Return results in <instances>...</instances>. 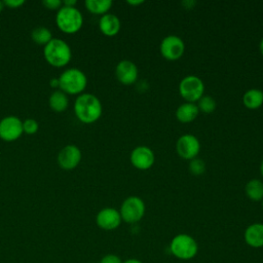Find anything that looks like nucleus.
<instances>
[{
    "mask_svg": "<svg viewBox=\"0 0 263 263\" xmlns=\"http://www.w3.org/2000/svg\"><path fill=\"white\" fill-rule=\"evenodd\" d=\"M103 107L98 97L92 93H81L74 103L76 117L83 123L96 122L102 115Z\"/></svg>",
    "mask_w": 263,
    "mask_h": 263,
    "instance_id": "nucleus-1",
    "label": "nucleus"
},
{
    "mask_svg": "<svg viewBox=\"0 0 263 263\" xmlns=\"http://www.w3.org/2000/svg\"><path fill=\"white\" fill-rule=\"evenodd\" d=\"M43 55L50 66L62 68L70 63L72 51L66 41L60 38H52L44 46Z\"/></svg>",
    "mask_w": 263,
    "mask_h": 263,
    "instance_id": "nucleus-2",
    "label": "nucleus"
},
{
    "mask_svg": "<svg viewBox=\"0 0 263 263\" xmlns=\"http://www.w3.org/2000/svg\"><path fill=\"white\" fill-rule=\"evenodd\" d=\"M58 28L66 34L77 33L83 25V16L76 7L62 6L55 15Z\"/></svg>",
    "mask_w": 263,
    "mask_h": 263,
    "instance_id": "nucleus-3",
    "label": "nucleus"
},
{
    "mask_svg": "<svg viewBox=\"0 0 263 263\" xmlns=\"http://www.w3.org/2000/svg\"><path fill=\"white\" fill-rule=\"evenodd\" d=\"M59 82L61 90L66 95H81L87 85V78L81 70L70 68L61 74Z\"/></svg>",
    "mask_w": 263,
    "mask_h": 263,
    "instance_id": "nucleus-4",
    "label": "nucleus"
},
{
    "mask_svg": "<svg viewBox=\"0 0 263 263\" xmlns=\"http://www.w3.org/2000/svg\"><path fill=\"white\" fill-rule=\"evenodd\" d=\"M170 251L179 260H191L198 252L196 240L189 234L180 233L175 235L170 242Z\"/></svg>",
    "mask_w": 263,
    "mask_h": 263,
    "instance_id": "nucleus-5",
    "label": "nucleus"
},
{
    "mask_svg": "<svg viewBox=\"0 0 263 263\" xmlns=\"http://www.w3.org/2000/svg\"><path fill=\"white\" fill-rule=\"evenodd\" d=\"M145 202L139 196H129L121 203L119 213L122 221L133 224L139 222L145 215Z\"/></svg>",
    "mask_w": 263,
    "mask_h": 263,
    "instance_id": "nucleus-6",
    "label": "nucleus"
},
{
    "mask_svg": "<svg viewBox=\"0 0 263 263\" xmlns=\"http://www.w3.org/2000/svg\"><path fill=\"white\" fill-rule=\"evenodd\" d=\"M204 91V84L202 80L195 75L185 76L179 84V92L181 97L188 103L197 102Z\"/></svg>",
    "mask_w": 263,
    "mask_h": 263,
    "instance_id": "nucleus-7",
    "label": "nucleus"
},
{
    "mask_svg": "<svg viewBox=\"0 0 263 263\" xmlns=\"http://www.w3.org/2000/svg\"><path fill=\"white\" fill-rule=\"evenodd\" d=\"M159 49L165 60L176 61L183 55L185 51V43L179 36L168 35L160 42Z\"/></svg>",
    "mask_w": 263,
    "mask_h": 263,
    "instance_id": "nucleus-8",
    "label": "nucleus"
},
{
    "mask_svg": "<svg viewBox=\"0 0 263 263\" xmlns=\"http://www.w3.org/2000/svg\"><path fill=\"white\" fill-rule=\"evenodd\" d=\"M176 150L183 159L192 160L196 158L200 151V143L195 136L185 134L177 140Z\"/></svg>",
    "mask_w": 263,
    "mask_h": 263,
    "instance_id": "nucleus-9",
    "label": "nucleus"
},
{
    "mask_svg": "<svg viewBox=\"0 0 263 263\" xmlns=\"http://www.w3.org/2000/svg\"><path fill=\"white\" fill-rule=\"evenodd\" d=\"M23 121L13 115L0 120V139L5 142H13L23 135Z\"/></svg>",
    "mask_w": 263,
    "mask_h": 263,
    "instance_id": "nucleus-10",
    "label": "nucleus"
},
{
    "mask_svg": "<svg viewBox=\"0 0 263 263\" xmlns=\"http://www.w3.org/2000/svg\"><path fill=\"white\" fill-rule=\"evenodd\" d=\"M82 153L76 145H66L58 154V163L64 170H73L81 161Z\"/></svg>",
    "mask_w": 263,
    "mask_h": 263,
    "instance_id": "nucleus-11",
    "label": "nucleus"
},
{
    "mask_svg": "<svg viewBox=\"0 0 263 263\" xmlns=\"http://www.w3.org/2000/svg\"><path fill=\"white\" fill-rule=\"evenodd\" d=\"M121 216L119 211L114 208H104L96 216L97 225L103 230H114L121 224Z\"/></svg>",
    "mask_w": 263,
    "mask_h": 263,
    "instance_id": "nucleus-12",
    "label": "nucleus"
},
{
    "mask_svg": "<svg viewBox=\"0 0 263 263\" xmlns=\"http://www.w3.org/2000/svg\"><path fill=\"white\" fill-rule=\"evenodd\" d=\"M130 162L133 166L138 170H148L154 164L155 156L153 151L147 146H138L133 149L130 156Z\"/></svg>",
    "mask_w": 263,
    "mask_h": 263,
    "instance_id": "nucleus-13",
    "label": "nucleus"
},
{
    "mask_svg": "<svg viewBox=\"0 0 263 263\" xmlns=\"http://www.w3.org/2000/svg\"><path fill=\"white\" fill-rule=\"evenodd\" d=\"M115 75L120 83L124 85H130L138 79V67L132 61L122 60L116 65Z\"/></svg>",
    "mask_w": 263,
    "mask_h": 263,
    "instance_id": "nucleus-14",
    "label": "nucleus"
},
{
    "mask_svg": "<svg viewBox=\"0 0 263 263\" xmlns=\"http://www.w3.org/2000/svg\"><path fill=\"white\" fill-rule=\"evenodd\" d=\"M245 241L248 246L258 249L263 247V223H253L249 225L243 233Z\"/></svg>",
    "mask_w": 263,
    "mask_h": 263,
    "instance_id": "nucleus-15",
    "label": "nucleus"
},
{
    "mask_svg": "<svg viewBox=\"0 0 263 263\" xmlns=\"http://www.w3.org/2000/svg\"><path fill=\"white\" fill-rule=\"evenodd\" d=\"M121 24L117 15L113 13H106L100 17L99 29L100 31L108 37H113L118 34Z\"/></svg>",
    "mask_w": 263,
    "mask_h": 263,
    "instance_id": "nucleus-16",
    "label": "nucleus"
},
{
    "mask_svg": "<svg viewBox=\"0 0 263 263\" xmlns=\"http://www.w3.org/2000/svg\"><path fill=\"white\" fill-rule=\"evenodd\" d=\"M199 113L198 107L195 103H183L176 110V117L182 123H189L193 121Z\"/></svg>",
    "mask_w": 263,
    "mask_h": 263,
    "instance_id": "nucleus-17",
    "label": "nucleus"
},
{
    "mask_svg": "<svg viewBox=\"0 0 263 263\" xmlns=\"http://www.w3.org/2000/svg\"><path fill=\"white\" fill-rule=\"evenodd\" d=\"M242 103L245 107L251 110L260 108L263 104V91L258 88L248 89L242 96Z\"/></svg>",
    "mask_w": 263,
    "mask_h": 263,
    "instance_id": "nucleus-18",
    "label": "nucleus"
},
{
    "mask_svg": "<svg viewBox=\"0 0 263 263\" xmlns=\"http://www.w3.org/2000/svg\"><path fill=\"white\" fill-rule=\"evenodd\" d=\"M48 104L54 112H63L69 105L68 96L62 90H54L48 99Z\"/></svg>",
    "mask_w": 263,
    "mask_h": 263,
    "instance_id": "nucleus-19",
    "label": "nucleus"
},
{
    "mask_svg": "<svg viewBox=\"0 0 263 263\" xmlns=\"http://www.w3.org/2000/svg\"><path fill=\"white\" fill-rule=\"evenodd\" d=\"M247 196L254 201L263 199V183L258 179L250 180L245 187Z\"/></svg>",
    "mask_w": 263,
    "mask_h": 263,
    "instance_id": "nucleus-20",
    "label": "nucleus"
},
{
    "mask_svg": "<svg viewBox=\"0 0 263 263\" xmlns=\"http://www.w3.org/2000/svg\"><path fill=\"white\" fill-rule=\"evenodd\" d=\"M111 0H86L85 7L86 9L93 14H106L112 6Z\"/></svg>",
    "mask_w": 263,
    "mask_h": 263,
    "instance_id": "nucleus-21",
    "label": "nucleus"
},
{
    "mask_svg": "<svg viewBox=\"0 0 263 263\" xmlns=\"http://www.w3.org/2000/svg\"><path fill=\"white\" fill-rule=\"evenodd\" d=\"M31 38L36 44L45 46L52 39V35L49 29L45 27H37L32 30Z\"/></svg>",
    "mask_w": 263,
    "mask_h": 263,
    "instance_id": "nucleus-22",
    "label": "nucleus"
},
{
    "mask_svg": "<svg viewBox=\"0 0 263 263\" xmlns=\"http://www.w3.org/2000/svg\"><path fill=\"white\" fill-rule=\"evenodd\" d=\"M197 107L199 111H202L203 113H212L215 111L217 107V103L215 99L211 96H202L198 101Z\"/></svg>",
    "mask_w": 263,
    "mask_h": 263,
    "instance_id": "nucleus-23",
    "label": "nucleus"
},
{
    "mask_svg": "<svg viewBox=\"0 0 263 263\" xmlns=\"http://www.w3.org/2000/svg\"><path fill=\"white\" fill-rule=\"evenodd\" d=\"M189 171L192 175H195V176L202 175L205 171V164H204L203 160L198 159V158H194V159L190 160Z\"/></svg>",
    "mask_w": 263,
    "mask_h": 263,
    "instance_id": "nucleus-24",
    "label": "nucleus"
},
{
    "mask_svg": "<svg viewBox=\"0 0 263 263\" xmlns=\"http://www.w3.org/2000/svg\"><path fill=\"white\" fill-rule=\"evenodd\" d=\"M39 124L33 118H27L23 121V130L27 135H34L38 132Z\"/></svg>",
    "mask_w": 263,
    "mask_h": 263,
    "instance_id": "nucleus-25",
    "label": "nucleus"
},
{
    "mask_svg": "<svg viewBox=\"0 0 263 263\" xmlns=\"http://www.w3.org/2000/svg\"><path fill=\"white\" fill-rule=\"evenodd\" d=\"M42 4L45 8L50 10H59L63 6V2L61 0H43Z\"/></svg>",
    "mask_w": 263,
    "mask_h": 263,
    "instance_id": "nucleus-26",
    "label": "nucleus"
},
{
    "mask_svg": "<svg viewBox=\"0 0 263 263\" xmlns=\"http://www.w3.org/2000/svg\"><path fill=\"white\" fill-rule=\"evenodd\" d=\"M121 258L115 254H107L102 257L100 263H122Z\"/></svg>",
    "mask_w": 263,
    "mask_h": 263,
    "instance_id": "nucleus-27",
    "label": "nucleus"
},
{
    "mask_svg": "<svg viewBox=\"0 0 263 263\" xmlns=\"http://www.w3.org/2000/svg\"><path fill=\"white\" fill-rule=\"evenodd\" d=\"M4 5L9 8H18L25 4L24 0H4Z\"/></svg>",
    "mask_w": 263,
    "mask_h": 263,
    "instance_id": "nucleus-28",
    "label": "nucleus"
},
{
    "mask_svg": "<svg viewBox=\"0 0 263 263\" xmlns=\"http://www.w3.org/2000/svg\"><path fill=\"white\" fill-rule=\"evenodd\" d=\"M49 86L52 88H58L60 87V82H59V78H51L49 80Z\"/></svg>",
    "mask_w": 263,
    "mask_h": 263,
    "instance_id": "nucleus-29",
    "label": "nucleus"
},
{
    "mask_svg": "<svg viewBox=\"0 0 263 263\" xmlns=\"http://www.w3.org/2000/svg\"><path fill=\"white\" fill-rule=\"evenodd\" d=\"M62 2H63V6H67V7H75L77 3L76 0H65Z\"/></svg>",
    "mask_w": 263,
    "mask_h": 263,
    "instance_id": "nucleus-30",
    "label": "nucleus"
},
{
    "mask_svg": "<svg viewBox=\"0 0 263 263\" xmlns=\"http://www.w3.org/2000/svg\"><path fill=\"white\" fill-rule=\"evenodd\" d=\"M195 1H183L182 4L185 6V8H192L195 5Z\"/></svg>",
    "mask_w": 263,
    "mask_h": 263,
    "instance_id": "nucleus-31",
    "label": "nucleus"
},
{
    "mask_svg": "<svg viewBox=\"0 0 263 263\" xmlns=\"http://www.w3.org/2000/svg\"><path fill=\"white\" fill-rule=\"evenodd\" d=\"M122 263H143V262L139 259H136V258H129V259L124 260Z\"/></svg>",
    "mask_w": 263,
    "mask_h": 263,
    "instance_id": "nucleus-32",
    "label": "nucleus"
},
{
    "mask_svg": "<svg viewBox=\"0 0 263 263\" xmlns=\"http://www.w3.org/2000/svg\"><path fill=\"white\" fill-rule=\"evenodd\" d=\"M126 3L127 4H130V5H140V4H143L144 3V1L143 0H138V1H126Z\"/></svg>",
    "mask_w": 263,
    "mask_h": 263,
    "instance_id": "nucleus-33",
    "label": "nucleus"
},
{
    "mask_svg": "<svg viewBox=\"0 0 263 263\" xmlns=\"http://www.w3.org/2000/svg\"><path fill=\"white\" fill-rule=\"evenodd\" d=\"M259 50H260L261 54L263 55V38L261 39V41H260V43H259Z\"/></svg>",
    "mask_w": 263,
    "mask_h": 263,
    "instance_id": "nucleus-34",
    "label": "nucleus"
},
{
    "mask_svg": "<svg viewBox=\"0 0 263 263\" xmlns=\"http://www.w3.org/2000/svg\"><path fill=\"white\" fill-rule=\"evenodd\" d=\"M4 7H5V5H4V2H3V1H0V12H2V11H3Z\"/></svg>",
    "mask_w": 263,
    "mask_h": 263,
    "instance_id": "nucleus-35",
    "label": "nucleus"
},
{
    "mask_svg": "<svg viewBox=\"0 0 263 263\" xmlns=\"http://www.w3.org/2000/svg\"><path fill=\"white\" fill-rule=\"evenodd\" d=\"M260 173H261V175L263 177V160L261 161V164H260Z\"/></svg>",
    "mask_w": 263,
    "mask_h": 263,
    "instance_id": "nucleus-36",
    "label": "nucleus"
},
{
    "mask_svg": "<svg viewBox=\"0 0 263 263\" xmlns=\"http://www.w3.org/2000/svg\"><path fill=\"white\" fill-rule=\"evenodd\" d=\"M262 208H263V199H262Z\"/></svg>",
    "mask_w": 263,
    "mask_h": 263,
    "instance_id": "nucleus-37",
    "label": "nucleus"
}]
</instances>
